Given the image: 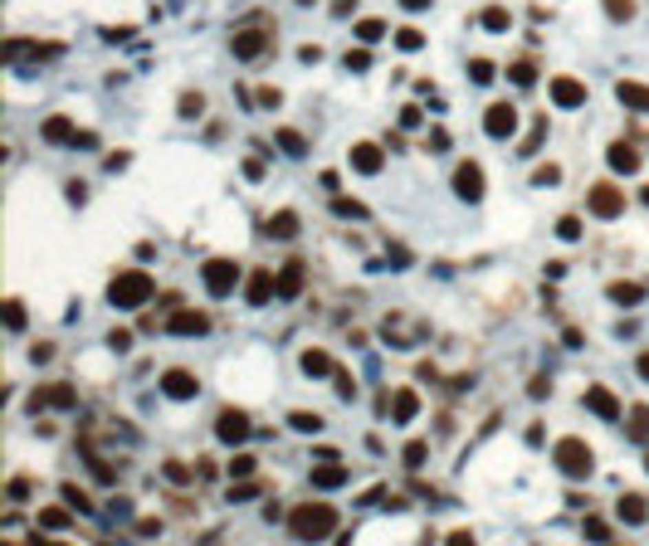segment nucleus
I'll list each match as a JSON object with an SVG mask.
<instances>
[{
  "label": "nucleus",
  "instance_id": "nucleus-1",
  "mask_svg": "<svg viewBox=\"0 0 649 546\" xmlns=\"http://www.w3.org/2000/svg\"><path fill=\"white\" fill-rule=\"evenodd\" d=\"M288 532L298 541H322V536H332L337 532V507L332 503H298L288 512Z\"/></svg>",
  "mask_w": 649,
  "mask_h": 546
},
{
  "label": "nucleus",
  "instance_id": "nucleus-2",
  "mask_svg": "<svg viewBox=\"0 0 649 546\" xmlns=\"http://www.w3.org/2000/svg\"><path fill=\"white\" fill-rule=\"evenodd\" d=\"M151 293H156V283H151L147 268H123L118 279L107 283V303H113V307H142Z\"/></svg>",
  "mask_w": 649,
  "mask_h": 546
},
{
  "label": "nucleus",
  "instance_id": "nucleus-3",
  "mask_svg": "<svg viewBox=\"0 0 649 546\" xmlns=\"http://www.w3.org/2000/svg\"><path fill=\"white\" fill-rule=\"evenodd\" d=\"M552 463H557L566 478H591V468H596V449H591L586 439H557Z\"/></svg>",
  "mask_w": 649,
  "mask_h": 546
},
{
  "label": "nucleus",
  "instance_id": "nucleus-4",
  "mask_svg": "<svg viewBox=\"0 0 649 546\" xmlns=\"http://www.w3.org/2000/svg\"><path fill=\"white\" fill-rule=\"evenodd\" d=\"M200 279H205V293H210V298H230L235 283H240V263H235V259H205Z\"/></svg>",
  "mask_w": 649,
  "mask_h": 546
},
{
  "label": "nucleus",
  "instance_id": "nucleus-5",
  "mask_svg": "<svg viewBox=\"0 0 649 546\" xmlns=\"http://www.w3.org/2000/svg\"><path fill=\"white\" fill-rule=\"evenodd\" d=\"M586 205H591L596 220H615V215L625 210V190H620L615 181H596V186H591V195H586Z\"/></svg>",
  "mask_w": 649,
  "mask_h": 546
},
{
  "label": "nucleus",
  "instance_id": "nucleus-6",
  "mask_svg": "<svg viewBox=\"0 0 649 546\" xmlns=\"http://www.w3.org/2000/svg\"><path fill=\"white\" fill-rule=\"evenodd\" d=\"M268 44H274V34H268L264 25H244V30H235V39H230V49H235V59H259V54H268Z\"/></svg>",
  "mask_w": 649,
  "mask_h": 546
},
{
  "label": "nucleus",
  "instance_id": "nucleus-7",
  "mask_svg": "<svg viewBox=\"0 0 649 546\" xmlns=\"http://www.w3.org/2000/svg\"><path fill=\"white\" fill-rule=\"evenodd\" d=\"M483 132H489V137H513L518 132V107L513 102H489V113H483Z\"/></svg>",
  "mask_w": 649,
  "mask_h": 546
},
{
  "label": "nucleus",
  "instance_id": "nucleus-8",
  "mask_svg": "<svg viewBox=\"0 0 649 546\" xmlns=\"http://www.w3.org/2000/svg\"><path fill=\"white\" fill-rule=\"evenodd\" d=\"M215 434H220L225 444H244L249 434H254V424H249L244 410H220V415H215Z\"/></svg>",
  "mask_w": 649,
  "mask_h": 546
},
{
  "label": "nucleus",
  "instance_id": "nucleus-9",
  "mask_svg": "<svg viewBox=\"0 0 649 546\" xmlns=\"http://www.w3.org/2000/svg\"><path fill=\"white\" fill-rule=\"evenodd\" d=\"M454 195L459 200H483V166L478 161H459L454 166Z\"/></svg>",
  "mask_w": 649,
  "mask_h": 546
},
{
  "label": "nucleus",
  "instance_id": "nucleus-10",
  "mask_svg": "<svg viewBox=\"0 0 649 546\" xmlns=\"http://www.w3.org/2000/svg\"><path fill=\"white\" fill-rule=\"evenodd\" d=\"M581 400H586V410H591V415H601V419H620V415H625V405L615 400V391H610V386H586V395H581Z\"/></svg>",
  "mask_w": 649,
  "mask_h": 546
},
{
  "label": "nucleus",
  "instance_id": "nucleus-11",
  "mask_svg": "<svg viewBox=\"0 0 649 546\" xmlns=\"http://www.w3.org/2000/svg\"><path fill=\"white\" fill-rule=\"evenodd\" d=\"M347 161H352V171H361V176H376V171L386 166V151L376 146V142H352Z\"/></svg>",
  "mask_w": 649,
  "mask_h": 546
},
{
  "label": "nucleus",
  "instance_id": "nucleus-12",
  "mask_svg": "<svg viewBox=\"0 0 649 546\" xmlns=\"http://www.w3.org/2000/svg\"><path fill=\"white\" fill-rule=\"evenodd\" d=\"M167 332H176V337H200V332H210V317L195 312V307H176V312L167 317Z\"/></svg>",
  "mask_w": 649,
  "mask_h": 546
},
{
  "label": "nucleus",
  "instance_id": "nucleus-13",
  "mask_svg": "<svg viewBox=\"0 0 649 546\" xmlns=\"http://www.w3.org/2000/svg\"><path fill=\"white\" fill-rule=\"evenodd\" d=\"M279 293V279H274V268H254L249 273V283H244V298H249V307H264L268 298Z\"/></svg>",
  "mask_w": 649,
  "mask_h": 546
},
{
  "label": "nucleus",
  "instance_id": "nucleus-14",
  "mask_svg": "<svg viewBox=\"0 0 649 546\" xmlns=\"http://www.w3.org/2000/svg\"><path fill=\"white\" fill-rule=\"evenodd\" d=\"M39 405H54V410H74V405H78V391H74V386H39V391L30 395V410H39Z\"/></svg>",
  "mask_w": 649,
  "mask_h": 546
},
{
  "label": "nucleus",
  "instance_id": "nucleus-15",
  "mask_svg": "<svg viewBox=\"0 0 649 546\" xmlns=\"http://www.w3.org/2000/svg\"><path fill=\"white\" fill-rule=\"evenodd\" d=\"M161 391H167L171 400H191V395L200 391V380H195L191 371H181V366H171L167 375H161Z\"/></svg>",
  "mask_w": 649,
  "mask_h": 546
},
{
  "label": "nucleus",
  "instance_id": "nucleus-16",
  "mask_svg": "<svg viewBox=\"0 0 649 546\" xmlns=\"http://www.w3.org/2000/svg\"><path fill=\"white\" fill-rule=\"evenodd\" d=\"M552 102H557V107H581V102H586V83H581V78H566V74L552 78Z\"/></svg>",
  "mask_w": 649,
  "mask_h": 546
},
{
  "label": "nucleus",
  "instance_id": "nucleus-17",
  "mask_svg": "<svg viewBox=\"0 0 649 546\" xmlns=\"http://www.w3.org/2000/svg\"><path fill=\"white\" fill-rule=\"evenodd\" d=\"M615 517H620L625 527H639V522L649 517V498H644V493H625V498L615 503Z\"/></svg>",
  "mask_w": 649,
  "mask_h": 546
},
{
  "label": "nucleus",
  "instance_id": "nucleus-18",
  "mask_svg": "<svg viewBox=\"0 0 649 546\" xmlns=\"http://www.w3.org/2000/svg\"><path fill=\"white\" fill-rule=\"evenodd\" d=\"M606 161H610V171H620V176H635V171H639V151H635L630 142H610Z\"/></svg>",
  "mask_w": 649,
  "mask_h": 546
},
{
  "label": "nucleus",
  "instance_id": "nucleus-19",
  "mask_svg": "<svg viewBox=\"0 0 649 546\" xmlns=\"http://www.w3.org/2000/svg\"><path fill=\"white\" fill-rule=\"evenodd\" d=\"M303 279H308V273H303V259H288V263L279 268V298H298V293H303Z\"/></svg>",
  "mask_w": 649,
  "mask_h": 546
},
{
  "label": "nucleus",
  "instance_id": "nucleus-20",
  "mask_svg": "<svg viewBox=\"0 0 649 546\" xmlns=\"http://www.w3.org/2000/svg\"><path fill=\"white\" fill-rule=\"evenodd\" d=\"M615 98L630 107V113H649V88H644V83H630V78H620V83H615Z\"/></svg>",
  "mask_w": 649,
  "mask_h": 546
},
{
  "label": "nucleus",
  "instance_id": "nucleus-21",
  "mask_svg": "<svg viewBox=\"0 0 649 546\" xmlns=\"http://www.w3.org/2000/svg\"><path fill=\"white\" fill-rule=\"evenodd\" d=\"M347 478H352V473H347L337 459H328V463H317V468H312V488H322V493H328V488H342Z\"/></svg>",
  "mask_w": 649,
  "mask_h": 546
},
{
  "label": "nucleus",
  "instance_id": "nucleus-22",
  "mask_svg": "<svg viewBox=\"0 0 649 546\" xmlns=\"http://www.w3.org/2000/svg\"><path fill=\"white\" fill-rule=\"evenodd\" d=\"M391 415H396V424H410V419L420 415V395H415L410 386H401V391H396V405H391Z\"/></svg>",
  "mask_w": 649,
  "mask_h": 546
},
{
  "label": "nucleus",
  "instance_id": "nucleus-23",
  "mask_svg": "<svg viewBox=\"0 0 649 546\" xmlns=\"http://www.w3.org/2000/svg\"><path fill=\"white\" fill-rule=\"evenodd\" d=\"M298 366H303L308 375H332V371H337V366H332V356H328V351H317V347H308V351L298 356Z\"/></svg>",
  "mask_w": 649,
  "mask_h": 546
},
{
  "label": "nucleus",
  "instance_id": "nucleus-24",
  "mask_svg": "<svg viewBox=\"0 0 649 546\" xmlns=\"http://www.w3.org/2000/svg\"><path fill=\"white\" fill-rule=\"evenodd\" d=\"M264 234H274V239H293V234H298V215H293V210H279L274 220H268V230H264Z\"/></svg>",
  "mask_w": 649,
  "mask_h": 546
},
{
  "label": "nucleus",
  "instance_id": "nucleus-25",
  "mask_svg": "<svg viewBox=\"0 0 649 546\" xmlns=\"http://www.w3.org/2000/svg\"><path fill=\"white\" fill-rule=\"evenodd\" d=\"M630 439L635 444H649V405H635L630 410Z\"/></svg>",
  "mask_w": 649,
  "mask_h": 546
},
{
  "label": "nucleus",
  "instance_id": "nucleus-26",
  "mask_svg": "<svg viewBox=\"0 0 649 546\" xmlns=\"http://www.w3.org/2000/svg\"><path fill=\"white\" fill-rule=\"evenodd\" d=\"M606 293H610V303H625V307L644 303V288H639V283H610Z\"/></svg>",
  "mask_w": 649,
  "mask_h": 546
},
{
  "label": "nucleus",
  "instance_id": "nucleus-27",
  "mask_svg": "<svg viewBox=\"0 0 649 546\" xmlns=\"http://www.w3.org/2000/svg\"><path fill=\"white\" fill-rule=\"evenodd\" d=\"M78 132H74V122L69 118H49L44 122V142H74Z\"/></svg>",
  "mask_w": 649,
  "mask_h": 546
},
{
  "label": "nucleus",
  "instance_id": "nucleus-28",
  "mask_svg": "<svg viewBox=\"0 0 649 546\" xmlns=\"http://www.w3.org/2000/svg\"><path fill=\"white\" fill-rule=\"evenodd\" d=\"M64 503H69L74 512H98V503H93V498L83 493V488H78V483H64Z\"/></svg>",
  "mask_w": 649,
  "mask_h": 546
},
{
  "label": "nucleus",
  "instance_id": "nucleus-29",
  "mask_svg": "<svg viewBox=\"0 0 649 546\" xmlns=\"http://www.w3.org/2000/svg\"><path fill=\"white\" fill-rule=\"evenodd\" d=\"M274 137H279V146H284L288 156H303V151H308V142H303V132H293V127H279Z\"/></svg>",
  "mask_w": 649,
  "mask_h": 546
},
{
  "label": "nucleus",
  "instance_id": "nucleus-30",
  "mask_svg": "<svg viewBox=\"0 0 649 546\" xmlns=\"http://www.w3.org/2000/svg\"><path fill=\"white\" fill-rule=\"evenodd\" d=\"M357 39H361V44L386 39V20H357Z\"/></svg>",
  "mask_w": 649,
  "mask_h": 546
},
{
  "label": "nucleus",
  "instance_id": "nucleus-31",
  "mask_svg": "<svg viewBox=\"0 0 649 546\" xmlns=\"http://www.w3.org/2000/svg\"><path fill=\"white\" fill-rule=\"evenodd\" d=\"M83 449H88V444H83ZM88 468H93V478H98V483H118V468L107 463V459H98L93 449H88Z\"/></svg>",
  "mask_w": 649,
  "mask_h": 546
},
{
  "label": "nucleus",
  "instance_id": "nucleus-32",
  "mask_svg": "<svg viewBox=\"0 0 649 546\" xmlns=\"http://www.w3.org/2000/svg\"><path fill=\"white\" fill-rule=\"evenodd\" d=\"M288 424H293L298 434H317V429H322V415H308V410H293V415H288Z\"/></svg>",
  "mask_w": 649,
  "mask_h": 546
},
{
  "label": "nucleus",
  "instance_id": "nucleus-33",
  "mask_svg": "<svg viewBox=\"0 0 649 546\" xmlns=\"http://www.w3.org/2000/svg\"><path fill=\"white\" fill-rule=\"evenodd\" d=\"M39 527H44V532H64V527H69V512H64V507H44V512H39Z\"/></svg>",
  "mask_w": 649,
  "mask_h": 546
},
{
  "label": "nucleus",
  "instance_id": "nucleus-34",
  "mask_svg": "<svg viewBox=\"0 0 649 546\" xmlns=\"http://www.w3.org/2000/svg\"><path fill=\"white\" fill-rule=\"evenodd\" d=\"M396 44H401V49H405V54H415V49H420V44H425V34H420V30H415V25H401V30H396Z\"/></svg>",
  "mask_w": 649,
  "mask_h": 546
},
{
  "label": "nucleus",
  "instance_id": "nucleus-35",
  "mask_svg": "<svg viewBox=\"0 0 649 546\" xmlns=\"http://www.w3.org/2000/svg\"><path fill=\"white\" fill-rule=\"evenodd\" d=\"M483 25H489V30H508V25H513V15H508L503 6H489V10H483Z\"/></svg>",
  "mask_w": 649,
  "mask_h": 546
},
{
  "label": "nucleus",
  "instance_id": "nucleus-36",
  "mask_svg": "<svg viewBox=\"0 0 649 546\" xmlns=\"http://www.w3.org/2000/svg\"><path fill=\"white\" fill-rule=\"evenodd\" d=\"M6 327H10V332H20V327H25V303H20V298L6 303Z\"/></svg>",
  "mask_w": 649,
  "mask_h": 546
},
{
  "label": "nucleus",
  "instance_id": "nucleus-37",
  "mask_svg": "<svg viewBox=\"0 0 649 546\" xmlns=\"http://www.w3.org/2000/svg\"><path fill=\"white\" fill-rule=\"evenodd\" d=\"M508 74H513V83H518V88H532V78H537V69H532L527 59H518V64H513Z\"/></svg>",
  "mask_w": 649,
  "mask_h": 546
},
{
  "label": "nucleus",
  "instance_id": "nucleus-38",
  "mask_svg": "<svg viewBox=\"0 0 649 546\" xmlns=\"http://www.w3.org/2000/svg\"><path fill=\"white\" fill-rule=\"evenodd\" d=\"M606 15L610 20H635V0H606Z\"/></svg>",
  "mask_w": 649,
  "mask_h": 546
},
{
  "label": "nucleus",
  "instance_id": "nucleus-39",
  "mask_svg": "<svg viewBox=\"0 0 649 546\" xmlns=\"http://www.w3.org/2000/svg\"><path fill=\"white\" fill-rule=\"evenodd\" d=\"M469 78H474V83H493L498 74H493V64H489V59H474V64H469Z\"/></svg>",
  "mask_w": 649,
  "mask_h": 546
},
{
  "label": "nucleus",
  "instance_id": "nucleus-40",
  "mask_svg": "<svg viewBox=\"0 0 649 546\" xmlns=\"http://www.w3.org/2000/svg\"><path fill=\"white\" fill-rule=\"evenodd\" d=\"M254 463H259L254 454H235V459H230V473H235V478H249V473H254Z\"/></svg>",
  "mask_w": 649,
  "mask_h": 546
},
{
  "label": "nucleus",
  "instance_id": "nucleus-41",
  "mask_svg": "<svg viewBox=\"0 0 649 546\" xmlns=\"http://www.w3.org/2000/svg\"><path fill=\"white\" fill-rule=\"evenodd\" d=\"M167 478H171V483H191V478H195V468H186L181 459H167Z\"/></svg>",
  "mask_w": 649,
  "mask_h": 546
},
{
  "label": "nucleus",
  "instance_id": "nucleus-42",
  "mask_svg": "<svg viewBox=\"0 0 649 546\" xmlns=\"http://www.w3.org/2000/svg\"><path fill=\"white\" fill-rule=\"evenodd\" d=\"M542 137H547V118H537V127H532V137L522 142V156H532L537 146H542Z\"/></svg>",
  "mask_w": 649,
  "mask_h": 546
},
{
  "label": "nucleus",
  "instance_id": "nucleus-43",
  "mask_svg": "<svg viewBox=\"0 0 649 546\" xmlns=\"http://www.w3.org/2000/svg\"><path fill=\"white\" fill-rule=\"evenodd\" d=\"M200 113H205V98L200 93H186L181 98V118H200Z\"/></svg>",
  "mask_w": 649,
  "mask_h": 546
},
{
  "label": "nucleus",
  "instance_id": "nucleus-44",
  "mask_svg": "<svg viewBox=\"0 0 649 546\" xmlns=\"http://www.w3.org/2000/svg\"><path fill=\"white\" fill-rule=\"evenodd\" d=\"M6 498H10V503H25V498H30V478H10V483H6Z\"/></svg>",
  "mask_w": 649,
  "mask_h": 546
},
{
  "label": "nucleus",
  "instance_id": "nucleus-45",
  "mask_svg": "<svg viewBox=\"0 0 649 546\" xmlns=\"http://www.w3.org/2000/svg\"><path fill=\"white\" fill-rule=\"evenodd\" d=\"M562 181V166H537L532 171V186H557Z\"/></svg>",
  "mask_w": 649,
  "mask_h": 546
},
{
  "label": "nucleus",
  "instance_id": "nucleus-46",
  "mask_svg": "<svg viewBox=\"0 0 649 546\" xmlns=\"http://www.w3.org/2000/svg\"><path fill=\"white\" fill-rule=\"evenodd\" d=\"M557 234H562V239H581V220H576V215H562V220H557Z\"/></svg>",
  "mask_w": 649,
  "mask_h": 546
},
{
  "label": "nucleus",
  "instance_id": "nucleus-47",
  "mask_svg": "<svg viewBox=\"0 0 649 546\" xmlns=\"http://www.w3.org/2000/svg\"><path fill=\"white\" fill-rule=\"evenodd\" d=\"M332 210H337V215H357V220L366 215V205H361V200H347V195H337V200H332Z\"/></svg>",
  "mask_w": 649,
  "mask_h": 546
},
{
  "label": "nucleus",
  "instance_id": "nucleus-48",
  "mask_svg": "<svg viewBox=\"0 0 649 546\" xmlns=\"http://www.w3.org/2000/svg\"><path fill=\"white\" fill-rule=\"evenodd\" d=\"M425 454H429V449L415 439V444H405V454H401V459H405V468H420V463H425Z\"/></svg>",
  "mask_w": 649,
  "mask_h": 546
},
{
  "label": "nucleus",
  "instance_id": "nucleus-49",
  "mask_svg": "<svg viewBox=\"0 0 649 546\" xmlns=\"http://www.w3.org/2000/svg\"><path fill=\"white\" fill-rule=\"evenodd\" d=\"M586 536H591V541H610V527H606L601 517H586Z\"/></svg>",
  "mask_w": 649,
  "mask_h": 546
},
{
  "label": "nucleus",
  "instance_id": "nucleus-50",
  "mask_svg": "<svg viewBox=\"0 0 649 546\" xmlns=\"http://www.w3.org/2000/svg\"><path fill=\"white\" fill-rule=\"evenodd\" d=\"M332 380H337V395H342V400H352V395H357V380H352L347 371H332Z\"/></svg>",
  "mask_w": 649,
  "mask_h": 546
},
{
  "label": "nucleus",
  "instance_id": "nucleus-51",
  "mask_svg": "<svg viewBox=\"0 0 649 546\" xmlns=\"http://www.w3.org/2000/svg\"><path fill=\"white\" fill-rule=\"evenodd\" d=\"M527 395H532V400H542V395H552V380H547V375H532V386H527Z\"/></svg>",
  "mask_w": 649,
  "mask_h": 546
},
{
  "label": "nucleus",
  "instance_id": "nucleus-52",
  "mask_svg": "<svg viewBox=\"0 0 649 546\" xmlns=\"http://www.w3.org/2000/svg\"><path fill=\"white\" fill-rule=\"evenodd\" d=\"M366 64H371V54H366V49H347V69H357V74H361Z\"/></svg>",
  "mask_w": 649,
  "mask_h": 546
},
{
  "label": "nucleus",
  "instance_id": "nucleus-53",
  "mask_svg": "<svg viewBox=\"0 0 649 546\" xmlns=\"http://www.w3.org/2000/svg\"><path fill=\"white\" fill-rule=\"evenodd\" d=\"M107 347H118V351H127V347H132V332H127V327H113V337H107Z\"/></svg>",
  "mask_w": 649,
  "mask_h": 546
},
{
  "label": "nucleus",
  "instance_id": "nucleus-54",
  "mask_svg": "<svg viewBox=\"0 0 649 546\" xmlns=\"http://www.w3.org/2000/svg\"><path fill=\"white\" fill-rule=\"evenodd\" d=\"M429 146H435V151H445V146H449V132H445V127H435V132L425 137V151H429Z\"/></svg>",
  "mask_w": 649,
  "mask_h": 546
},
{
  "label": "nucleus",
  "instance_id": "nucleus-55",
  "mask_svg": "<svg viewBox=\"0 0 649 546\" xmlns=\"http://www.w3.org/2000/svg\"><path fill=\"white\" fill-rule=\"evenodd\" d=\"M259 493V483H240V488H230V503H244V498H254Z\"/></svg>",
  "mask_w": 649,
  "mask_h": 546
},
{
  "label": "nucleus",
  "instance_id": "nucleus-56",
  "mask_svg": "<svg viewBox=\"0 0 649 546\" xmlns=\"http://www.w3.org/2000/svg\"><path fill=\"white\" fill-rule=\"evenodd\" d=\"M401 127H420V107H415V102L401 107Z\"/></svg>",
  "mask_w": 649,
  "mask_h": 546
},
{
  "label": "nucleus",
  "instance_id": "nucleus-57",
  "mask_svg": "<svg viewBox=\"0 0 649 546\" xmlns=\"http://www.w3.org/2000/svg\"><path fill=\"white\" fill-rule=\"evenodd\" d=\"M259 102H264V107H279L284 98H279V88H259Z\"/></svg>",
  "mask_w": 649,
  "mask_h": 546
},
{
  "label": "nucleus",
  "instance_id": "nucleus-58",
  "mask_svg": "<svg viewBox=\"0 0 649 546\" xmlns=\"http://www.w3.org/2000/svg\"><path fill=\"white\" fill-rule=\"evenodd\" d=\"M137 532H142V536H156V532H161V522H156V517H142V522H137Z\"/></svg>",
  "mask_w": 649,
  "mask_h": 546
},
{
  "label": "nucleus",
  "instance_id": "nucleus-59",
  "mask_svg": "<svg viewBox=\"0 0 649 546\" xmlns=\"http://www.w3.org/2000/svg\"><path fill=\"white\" fill-rule=\"evenodd\" d=\"M635 371H639V375L649 380V351H639V361H635Z\"/></svg>",
  "mask_w": 649,
  "mask_h": 546
},
{
  "label": "nucleus",
  "instance_id": "nucleus-60",
  "mask_svg": "<svg viewBox=\"0 0 649 546\" xmlns=\"http://www.w3.org/2000/svg\"><path fill=\"white\" fill-rule=\"evenodd\" d=\"M352 6H357V0H332V15H347Z\"/></svg>",
  "mask_w": 649,
  "mask_h": 546
},
{
  "label": "nucleus",
  "instance_id": "nucleus-61",
  "mask_svg": "<svg viewBox=\"0 0 649 546\" xmlns=\"http://www.w3.org/2000/svg\"><path fill=\"white\" fill-rule=\"evenodd\" d=\"M401 6H405V10H425V6H429V0H401Z\"/></svg>",
  "mask_w": 649,
  "mask_h": 546
},
{
  "label": "nucleus",
  "instance_id": "nucleus-62",
  "mask_svg": "<svg viewBox=\"0 0 649 546\" xmlns=\"http://www.w3.org/2000/svg\"><path fill=\"white\" fill-rule=\"evenodd\" d=\"M644 205H649V186H644Z\"/></svg>",
  "mask_w": 649,
  "mask_h": 546
},
{
  "label": "nucleus",
  "instance_id": "nucleus-63",
  "mask_svg": "<svg viewBox=\"0 0 649 546\" xmlns=\"http://www.w3.org/2000/svg\"><path fill=\"white\" fill-rule=\"evenodd\" d=\"M298 6H312V0H298Z\"/></svg>",
  "mask_w": 649,
  "mask_h": 546
},
{
  "label": "nucleus",
  "instance_id": "nucleus-64",
  "mask_svg": "<svg viewBox=\"0 0 649 546\" xmlns=\"http://www.w3.org/2000/svg\"><path fill=\"white\" fill-rule=\"evenodd\" d=\"M644 468H649V459H644Z\"/></svg>",
  "mask_w": 649,
  "mask_h": 546
}]
</instances>
